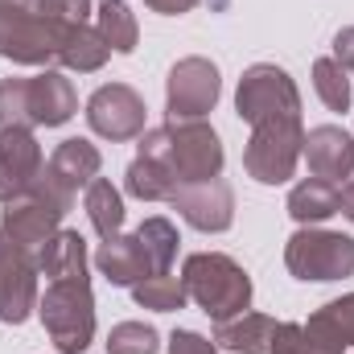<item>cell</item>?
Here are the masks:
<instances>
[{
    "instance_id": "cell-1",
    "label": "cell",
    "mask_w": 354,
    "mask_h": 354,
    "mask_svg": "<svg viewBox=\"0 0 354 354\" xmlns=\"http://www.w3.org/2000/svg\"><path fill=\"white\" fill-rule=\"evenodd\" d=\"M136 153L165 161L177 185L214 181L223 174V140L206 120H169L161 128H145Z\"/></svg>"
},
{
    "instance_id": "cell-2",
    "label": "cell",
    "mask_w": 354,
    "mask_h": 354,
    "mask_svg": "<svg viewBox=\"0 0 354 354\" xmlns=\"http://www.w3.org/2000/svg\"><path fill=\"white\" fill-rule=\"evenodd\" d=\"M79 111L75 83L62 71L33 79H0V128H62Z\"/></svg>"
},
{
    "instance_id": "cell-3",
    "label": "cell",
    "mask_w": 354,
    "mask_h": 354,
    "mask_svg": "<svg viewBox=\"0 0 354 354\" xmlns=\"http://www.w3.org/2000/svg\"><path fill=\"white\" fill-rule=\"evenodd\" d=\"M185 297L214 322H231L252 309V276L223 252H194L181 268Z\"/></svg>"
},
{
    "instance_id": "cell-4",
    "label": "cell",
    "mask_w": 354,
    "mask_h": 354,
    "mask_svg": "<svg viewBox=\"0 0 354 354\" xmlns=\"http://www.w3.org/2000/svg\"><path fill=\"white\" fill-rule=\"evenodd\" d=\"M37 313L41 326L50 334V342L58 354H83L95 338V297H91V280H50L46 297H37Z\"/></svg>"
},
{
    "instance_id": "cell-5",
    "label": "cell",
    "mask_w": 354,
    "mask_h": 354,
    "mask_svg": "<svg viewBox=\"0 0 354 354\" xmlns=\"http://www.w3.org/2000/svg\"><path fill=\"white\" fill-rule=\"evenodd\" d=\"M75 29L50 21L41 8H0V58L21 66H50L58 62L66 37Z\"/></svg>"
},
{
    "instance_id": "cell-6",
    "label": "cell",
    "mask_w": 354,
    "mask_h": 354,
    "mask_svg": "<svg viewBox=\"0 0 354 354\" xmlns=\"http://www.w3.org/2000/svg\"><path fill=\"white\" fill-rule=\"evenodd\" d=\"M99 169H103L99 149H95L91 140H83V136H71V140H62V145L54 149V157L41 165V174H37V181H33L29 194L46 198V202H54L62 214H71L79 189H87L91 181L99 177Z\"/></svg>"
},
{
    "instance_id": "cell-7",
    "label": "cell",
    "mask_w": 354,
    "mask_h": 354,
    "mask_svg": "<svg viewBox=\"0 0 354 354\" xmlns=\"http://www.w3.org/2000/svg\"><path fill=\"white\" fill-rule=\"evenodd\" d=\"M305 149V128L301 120H268L252 128V140L243 149V169L248 177H256L260 185H284L297 174Z\"/></svg>"
},
{
    "instance_id": "cell-8",
    "label": "cell",
    "mask_w": 354,
    "mask_h": 354,
    "mask_svg": "<svg viewBox=\"0 0 354 354\" xmlns=\"http://www.w3.org/2000/svg\"><path fill=\"white\" fill-rule=\"evenodd\" d=\"M284 268L297 280H346L354 276V239L342 231L301 227L284 243Z\"/></svg>"
},
{
    "instance_id": "cell-9",
    "label": "cell",
    "mask_w": 354,
    "mask_h": 354,
    "mask_svg": "<svg viewBox=\"0 0 354 354\" xmlns=\"http://www.w3.org/2000/svg\"><path fill=\"white\" fill-rule=\"evenodd\" d=\"M235 111L252 128L256 124H268V120H301V91L288 79V71H280L272 62H256L239 79Z\"/></svg>"
},
{
    "instance_id": "cell-10",
    "label": "cell",
    "mask_w": 354,
    "mask_h": 354,
    "mask_svg": "<svg viewBox=\"0 0 354 354\" xmlns=\"http://www.w3.org/2000/svg\"><path fill=\"white\" fill-rule=\"evenodd\" d=\"M218 66L210 58H181L165 79V111L169 120H202L218 103Z\"/></svg>"
},
{
    "instance_id": "cell-11",
    "label": "cell",
    "mask_w": 354,
    "mask_h": 354,
    "mask_svg": "<svg viewBox=\"0 0 354 354\" xmlns=\"http://www.w3.org/2000/svg\"><path fill=\"white\" fill-rule=\"evenodd\" d=\"M87 124L95 136H103L111 145L136 140V136H145V99L128 83H107L87 99Z\"/></svg>"
},
{
    "instance_id": "cell-12",
    "label": "cell",
    "mask_w": 354,
    "mask_h": 354,
    "mask_svg": "<svg viewBox=\"0 0 354 354\" xmlns=\"http://www.w3.org/2000/svg\"><path fill=\"white\" fill-rule=\"evenodd\" d=\"M62 218L66 214L54 202H46L37 194H25V198L8 202V210L0 214V239L12 243V248H21V252H29V256H37L62 231Z\"/></svg>"
},
{
    "instance_id": "cell-13",
    "label": "cell",
    "mask_w": 354,
    "mask_h": 354,
    "mask_svg": "<svg viewBox=\"0 0 354 354\" xmlns=\"http://www.w3.org/2000/svg\"><path fill=\"white\" fill-rule=\"evenodd\" d=\"M37 256L0 239V322L21 326L37 309Z\"/></svg>"
},
{
    "instance_id": "cell-14",
    "label": "cell",
    "mask_w": 354,
    "mask_h": 354,
    "mask_svg": "<svg viewBox=\"0 0 354 354\" xmlns=\"http://www.w3.org/2000/svg\"><path fill=\"white\" fill-rule=\"evenodd\" d=\"M174 210L202 235H218L235 223V194L223 177L214 181H194V185H181L174 198Z\"/></svg>"
},
{
    "instance_id": "cell-15",
    "label": "cell",
    "mask_w": 354,
    "mask_h": 354,
    "mask_svg": "<svg viewBox=\"0 0 354 354\" xmlns=\"http://www.w3.org/2000/svg\"><path fill=\"white\" fill-rule=\"evenodd\" d=\"M46 157L29 128H0V202H17L33 189Z\"/></svg>"
},
{
    "instance_id": "cell-16",
    "label": "cell",
    "mask_w": 354,
    "mask_h": 354,
    "mask_svg": "<svg viewBox=\"0 0 354 354\" xmlns=\"http://www.w3.org/2000/svg\"><path fill=\"white\" fill-rule=\"evenodd\" d=\"M301 157L309 161V174L313 177H322V181H330V185H342V181L354 174V136L342 132L338 124L309 128Z\"/></svg>"
},
{
    "instance_id": "cell-17",
    "label": "cell",
    "mask_w": 354,
    "mask_h": 354,
    "mask_svg": "<svg viewBox=\"0 0 354 354\" xmlns=\"http://www.w3.org/2000/svg\"><path fill=\"white\" fill-rule=\"evenodd\" d=\"M95 268L115 288H132L145 276H153V264H149V256H145V248H140L136 235H111V239H103L99 252H95Z\"/></svg>"
},
{
    "instance_id": "cell-18",
    "label": "cell",
    "mask_w": 354,
    "mask_h": 354,
    "mask_svg": "<svg viewBox=\"0 0 354 354\" xmlns=\"http://www.w3.org/2000/svg\"><path fill=\"white\" fill-rule=\"evenodd\" d=\"M305 334L317 351L326 354H346L354 346V292L322 305L309 322H305Z\"/></svg>"
},
{
    "instance_id": "cell-19",
    "label": "cell",
    "mask_w": 354,
    "mask_h": 354,
    "mask_svg": "<svg viewBox=\"0 0 354 354\" xmlns=\"http://www.w3.org/2000/svg\"><path fill=\"white\" fill-rule=\"evenodd\" d=\"M276 326L280 322L268 313H239L231 322H214V346L231 354H272Z\"/></svg>"
},
{
    "instance_id": "cell-20",
    "label": "cell",
    "mask_w": 354,
    "mask_h": 354,
    "mask_svg": "<svg viewBox=\"0 0 354 354\" xmlns=\"http://www.w3.org/2000/svg\"><path fill=\"white\" fill-rule=\"evenodd\" d=\"M37 268L50 280H79V276H87V239L79 231H58L37 252Z\"/></svg>"
},
{
    "instance_id": "cell-21",
    "label": "cell",
    "mask_w": 354,
    "mask_h": 354,
    "mask_svg": "<svg viewBox=\"0 0 354 354\" xmlns=\"http://www.w3.org/2000/svg\"><path fill=\"white\" fill-rule=\"evenodd\" d=\"M288 214L301 223V227H317L326 218L338 214V185L322 181V177H305L292 185L288 194Z\"/></svg>"
},
{
    "instance_id": "cell-22",
    "label": "cell",
    "mask_w": 354,
    "mask_h": 354,
    "mask_svg": "<svg viewBox=\"0 0 354 354\" xmlns=\"http://www.w3.org/2000/svg\"><path fill=\"white\" fill-rule=\"evenodd\" d=\"M124 185H128V194L140 198V202H169L177 189H181L165 161H157V157H140V153H136V161L128 165Z\"/></svg>"
},
{
    "instance_id": "cell-23",
    "label": "cell",
    "mask_w": 354,
    "mask_h": 354,
    "mask_svg": "<svg viewBox=\"0 0 354 354\" xmlns=\"http://www.w3.org/2000/svg\"><path fill=\"white\" fill-rule=\"evenodd\" d=\"M83 206H87V218H91V227H95L99 239L120 235V227H124V198H120V189L107 177H95L91 181Z\"/></svg>"
},
{
    "instance_id": "cell-24",
    "label": "cell",
    "mask_w": 354,
    "mask_h": 354,
    "mask_svg": "<svg viewBox=\"0 0 354 354\" xmlns=\"http://www.w3.org/2000/svg\"><path fill=\"white\" fill-rule=\"evenodd\" d=\"M132 301L140 309H153V313H177V309H185L189 297H185L181 276H174V272H153L140 284H132Z\"/></svg>"
},
{
    "instance_id": "cell-25",
    "label": "cell",
    "mask_w": 354,
    "mask_h": 354,
    "mask_svg": "<svg viewBox=\"0 0 354 354\" xmlns=\"http://www.w3.org/2000/svg\"><path fill=\"white\" fill-rule=\"evenodd\" d=\"M107 54H111V46L103 41V33H99V29H91V25H79V29L66 37V46H62L58 62H62L66 71L91 75V71H99V66L107 62Z\"/></svg>"
},
{
    "instance_id": "cell-26",
    "label": "cell",
    "mask_w": 354,
    "mask_h": 354,
    "mask_svg": "<svg viewBox=\"0 0 354 354\" xmlns=\"http://www.w3.org/2000/svg\"><path fill=\"white\" fill-rule=\"evenodd\" d=\"M95 29L103 33V41H107L115 54H132L136 41H140V25H136L128 0H103V4H99V25H95Z\"/></svg>"
},
{
    "instance_id": "cell-27",
    "label": "cell",
    "mask_w": 354,
    "mask_h": 354,
    "mask_svg": "<svg viewBox=\"0 0 354 354\" xmlns=\"http://www.w3.org/2000/svg\"><path fill=\"white\" fill-rule=\"evenodd\" d=\"M136 239H140V248H145L153 272H169V268H174V260H177V227L169 223V218H161V214L145 218V223L136 227Z\"/></svg>"
},
{
    "instance_id": "cell-28",
    "label": "cell",
    "mask_w": 354,
    "mask_h": 354,
    "mask_svg": "<svg viewBox=\"0 0 354 354\" xmlns=\"http://www.w3.org/2000/svg\"><path fill=\"white\" fill-rule=\"evenodd\" d=\"M313 87H317V99L330 111H351V71L338 58H317L313 62Z\"/></svg>"
},
{
    "instance_id": "cell-29",
    "label": "cell",
    "mask_w": 354,
    "mask_h": 354,
    "mask_svg": "<svg viewBox=\"0 0 354 354\" xmlns=\"http://www.w3.org/2000/svg\"><path fill=\"white\" fill-rule=\"evenodd\" d=\"M161 351V334L145 322H120L107 334V354H157Z\"/></svg>"
},
{
    "instance_id": "cell-30",
    "label": "cell",
    "mask_w": 354,
    "mask_h": 354,
    "mask_svg": "<svg viewBox=\"0 0 354 354\" xmlns=\"http://www.w3.org/2000/svg\"><path fill=\"white\" fill-rule=\"evenodd\" d=\"M37 8H41L50 21L66 25V29L87 25V17H91V0H37Z\"/></svg>"
},
{
    "instance_id": "cell-31",
    "label": "cell",
    "mask_w": 354,
    "mask_h": 354,
    "mask_svg": "<svg viewBox=\"0 0 354 354\" xmlns=\"http://www.w3.org/2000/svg\"><path fill=\"white\" fill-rule=\"evenodd\" d=\"M272 354H326V351H317V346L309 342L305 326L280 322V326H276V338H272Z\"/></svg>"
},
{
    "instance_id": "cell-32",
    "label": "cell",
    "mask_w": 354,
    "mask_h": 354,
    "mask_svg": "<svg viewBox=\"0 0 354 354\" xmlns=\"http://www.w3.org/2000/svg\"><path fill=\"white\" fill-rule=\"evenodd\" d=\"M169 354H218V346L194 330H174L169 334Z\"/></svg>"
},
{
    "instance_id": "cell-33",
    "label": "cell",
    "mask_w": 354,
    "mask_h": 354,
    "mask_svg": "<svg viewBox=\"0 0 354 354\" xmlns=\"http://www.w3.org/2000/svg\"><path fill=\"white\" fill-rule=\"evenodd\" d=\"M334 58H338V62L354 75V25H351V29H342V33L334 37Z\"/></svg>"
},
{
    "instance_id": "cell-34",
    "label": "cell",
    "mask_w": 354,
    "mask_h": 354,
    "mask_svg": "<svg viewBox=\"0 0 354 354\" xmlns=\"http://www.w3.org/2000/svg\"><path fill=\"white\" fill-rule=\"evenodd\" d=\"M153 12H165V17H181V12H189V8H198L202 0H145Z\"/></svg>"
},
{
    "instance_id": "cell-35",
    "label": "cell",
    "mask_w": 354,
    "mask_h": 354,
    "mask_svg": "<svg viewBox=\"0 0 354 354\" xmlns=\"http://www.w3.org/2000/svg\"><path fill=\"white\" fill-rule=\"evenodd\" d=\"M338 214H346V218L354 223V174L338 185Z\"/></svg>"
},
{
    "instance_id": "cell-36",
    "label": "cell",
    "mask_w": 354,
    "mask_h": 354,
    "mask_svg": "<svg viewBox=\"0 0 354 354\" xmlns=\"http://www.w3.org/2000/svg\"><path fill=\"white\" fill-rule=\"evenodd\" d=\"M0 8H37V0H0Z\"/></svg>"
}]
</instances>
